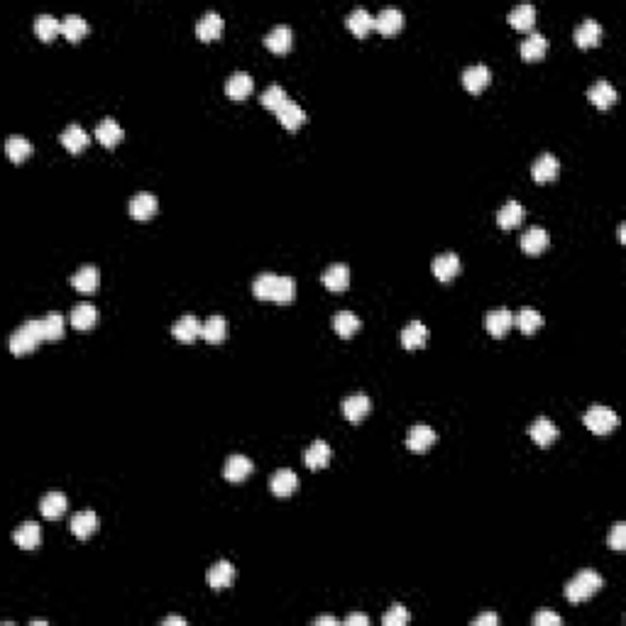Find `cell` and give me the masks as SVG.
<instances>
[{
	"mask_svg": "<svg viewBox=\"0 0 626 626\" xmlns=\"http://www.w3.org/2000/svg\"><path fill=\"white\" fill-rule=\"evenodd\" d=\"M602 587V577L595 570H580L570 582L565 585V597L570 602H585L595 597Z\"/></svg>",
	"mask_w": 626,
	"mask_h": 626,
	"instance_id": "1",
	"label": "cell"
},
{
	"mask_svg": "<svg viewBox=\"0 0 626 626\" xmlns=\"http://www.w3.org/2000/svg\"><path fill=\"white\" fill-rule=\"evenodd\" d=\"M585 426L587 430H592L595 435H610L614 428L619 426V416L614 413L610 406H590L587 413H585Z\"/></svg>",
	"mask_w": 626,
	"mask_h": 626,
	"instance_id": "2",
	"label": "cell"
},
{
	"mask_svg": "<svg viewBox=\"0 0 626 626\" xmlns=\"http://www.w3.org/2000/svg\"><path fill=\"white\" fill-rule=\"evenodd\" d=\"M39 343H42V340H39V335L25 323V325H20L13 335H10L8 345H10V353H13L15 358H25V355H30L32 350L39 345Z\"/></svg>",
	"mask_w": 626,
	"mask_h": 626,
	"instance_id": "3",
	"label": "cell"
},
{
	"mask_svg": "<svg viewBox=\"0 0 626 626\" xmlns=\"http://www.w3.org/2000/svg\"><path fill=\"white\" fill-rule=\"evenodd\" d=\"M438 440V435H435V430L430 426H423V423H418V426H411L409 430H406V450L416 453V455H421V453L430 450V445Z\"/></svg>",
	"mask_w": 626,
	"mask_h": 626,
	"instance_id": "4",
	"label": "cell"
},
{
	"mask_svg": "<svg viewBox=\"0 0 626 626\" xmlns=\"http://www.w3.org/2000/svg\"><path fill=\"white\" fill-rule=\"evenodd\" d=\"M490 81H492V71L485 64H475L463 71V86L468 94H475V96L482 94V91L490 86Z\"/></svg>",
	"mask_w": 626,
	"mask_h": 626,
	"instance_id": "5",
	"label": "cell"
},
{
	"mask_svg": "<svg viewBox=\"0 0 626 626\" xmlns=\"http://www.w3.org/2000/svg\"><path fill=\"white\" fill-rule=\"evenodd\" d=\"M157 208H159L157 196H152V193H147V191L135 193L130 201V216L140 223H145V221H149V218L157 216Z\"/></svg>",
	"mask_w": 626,
	"mask_h": 626,
	"instance_id": "6",
	"label": "cell"
},
{
	"mask_svg": "<svg viewBox=\"0 0 626 626\" xmlns=\"http://www.w3.org/2000/svg\"><path fill=\"white\" fill-rule=\"evenodd\" d=\"M558 171H560V162L553 157V154H541V157L533 162L531 166V176L536 183H550L558 179Z\"/></svg>",
	"mask_w": 626,
	"mask_h": 626,
	"instance_id": "7",
	"label": "cell"
},
{
	"mask_svg": "<svg viewBox=\"0 0 626 626\" xmlns=\"http://www.w3.org/2000/svg\"><path fill=\"white\" fill-rule=\"evenodd\" d=\"M201 330H203V323H201L198 315H181V318L171 325V335L179 343H193L196 338H201Z\"/></svg>",
	"mask_w": 626,
	"mask_h": 626,
	"instance_id": "8",
	"label": "cell"
},
{
	"mask_svg": "<svg viewBox=\"0 0 626 626\" xmlns=\"http://www.w3.org/2000/svg\"><path fill=\"white\" fill-rule=\"evenodd\" d=\"M269 490L274 497H291L298 490V475L294 470H277L269 480Z\"/></svg>",
	"mask_w": 626,
	"mask_h": 626,
	"instance_id": "9",
	"label": "cell"
},
{
	"mask_svg": "<svg viewBox=\"0 0 626 626\" xmlns=\"http://www.w3.org/2000/svg\"><path fill=\"white\" fill-rule=\"evenodd\" d=\"M274 116H277L281 128L289 130V132H296L303 123H306V113H303V108L294 101H286Z\"/></svg>",
	"mask_w": 626,
	"mask_h": 626,
	"instance_id": "10",
	"label": "cell"
},
{
	"mask_svg": "<svg viewBox=\"0 0 626 626\" xmlns=\"http://www.w3.org/2000/svg\"><path fill=\"white\" fill-rule=\"evenodd\" d=\"M320 281H323V286L328 291H345L350 286V269L348 264L338 262V264H330L328 269H325L323 274H320Z\"/></svg>",
	"mask_w": 626,
	"mask_h": 626,
	"instance_id": "11",
	"label": "cell"
},
{
	"mask_svg": "<svg viewBox=\"0 0 626 626\" xmlns=\"http://www.w3.org/2000/svg\"><path fill=\"white\" fill-rule=\"evenodd\" d=\"M433 274L438 281H453L460 274V257L455 252H443L433 260Z\"/></svg>",
	"mask_w": 626,
	"mask_h": 626,
	"instance_id": "12",
	"label": "cell"
},
{
	"mask_svg": "<svg viewBox=\"0 0 626 626\" xmlns=\"http://www.w3.org/2000/svg\"><path fill=\"white\" fill-rule=\"evenodd\" d=\"M514 325V313L507 311V308H497V311H490L485 318V328L492 338H504Z\"/></svg>",
	"mask_w": 626,
	"mask_h": 626,
	"instance_id": "13",
	"label": "cell"
},
{
	"mask_svg": "<svg viewBox=\"0 0 626 626\" xmlns=\"http://www.w3.org/2000/svg\"><path fill=\"white\" fill-rule=\"evenodd\" d=\"M13 541H15L17 548L34 550L39 543H42V528H39V524H34V521H27V524L17 526L13 531Z\"/></svg>",
	"mask_w": 626,
	"mask_h": 626,
	"instance_id": "14",
	"label": "cell"
},
{
	"mask_svg": "<svg viewBox=\"0 0 626 626\" xmlns=\"http://www.w3.org/2000/svg\"><path fill=\"white\" fill-rule=\"evenodd\" d=\"M206 577H208L211 590L221 592V590L231 587V582L235 580V567L228 560H218V562H213V565L208 567V575H206Z\"/></svg>",
	"mask_w": 626,
	"mask_h": 626,
	"instance_id": "15",
	"label": "cell"
},
{
	"mask_svg": "<svg viewBox=\"0 0 626 626\" xmlns=\"http://www.w3.org/2000/svg\"><path fill=\"white\" fill-rule=\"evenodd\" d=\"M252 470H255V465H252L250 458L231 455L226 460V468H223V478H226L228 482H243V480L250 478Z\"/></svg>",
	"mask_w": 626,
	"mask_h": 626,
	"instance_id": "16",
	"label": "cell"
},
{
	"mask_svg": "<svg viewBox=\"0 0 626 626\" xmlns=\"http://www.w3.org/2000/svg\"><path fill=\"white\" fill-rule=\"evenodd\" d=\"M401 27H404V15L396 8H384L382 13L375 17V30L379 34H384V37H392Z\"/></svg>",
	"mask_w": 626,
	"mask_h": 626,
	"instance_id": "17",
	"label": "cell"
},
{
	"mask_svg": "<svg viewBox=\"0 0 626 626\" xmlns=\"http://www.w3.org/2000/svg\"><path fill=\"white\" fill-rule=\"evenodd\" d=\"M223 27H226V22H223L221 15H218V13H206L198 20L196 34H198L201 42H216V39H221Z\"/></svg>",
	"mask_w": 626,
	"mask_h": 626,
	"instance_id": "18",
	"label": "cell"
},
{
	"mask_svg": "<svg viewBox=\"0 0 626 626\" xmlns=\"http://www.w3.org/2000/svg\"><path fill=\"white\" fill-rule=\"evenodd\" d=\"M548 243H550L548 233L538 226L528 228V231L521 235V250H524L528 257H538L545 248H548Z\"/></svg>",
	"mask_w": 626,
	"mask_h": 626,
	"instance_id": "19",
	"label": "cell"
},
{
	"mask_svg": "<svg viewBox=\"0 0 626 626\" xmlns=\"http://www.w3.org/2000/svg\"><path fill=\"white\" fill-rule=\"evenodd\" d=\"M264 44H267V49L274 51V54H286V51L294 47V34H291V30L286 25H277L272 32H267Z\"/></svg>",
	"mask_w": 626,
	"mask_h": 626,
	"instance_id": "20",
	"label": "cell"
},
{
	"mask_svg": "<svg viewBox=\"0 0 626 626\" xmlns=\"http://www.w3.org/2000/svg\"><path fill=\"white\" fill-rule=\"evenodd\" d=\"M370 411H372V401L367 399L365 394L348 396V399L343 401V416H345L350 423H360Z\"/></svg>",
	"mask_w": 626,
	"mask_h": 626,
	"instance_id": "21",
	"label": "cell"
},
{
	"mask_svg": "<svg viewBox=\"0 0 626 626\" xmlns=\"http://www.w3.org/2000/svg\"><path fill=\"white\" fill-rule=\"evenodd\" d=\"M521 223H524V206H521L519 201H509V203H504L502 208H499L497 226L502 228V231H514Z\"/></svg>",
	"mask_w": 626,
	"mask_h": 626,
	"instance_id": "22",
	"label": "cell"
},
{
	"mask_svg": "<svg viewBox=\"0 0 626 626\" xmlns=\"http://www.w3.org/2000/svg\"><path fill=\"white\" fill-rule=\"evenodd\" d=\"M528 435H531V440L536 445L545 448L558 438V426H555L553 421H548V418H536V421L531 423V428H528Z\"/></svg>",
	"mask_w": 626,
	"mask_h": 626,
	"instance_id": "23",
	"label": "cell"
},
{
	"mask_svg": "<svg viewBox=\"0 0 626 626\" xmlns=\"http://www.w3.org/2000/svg\"><path fill=\"white\" fill-rule=\"evenodd\" d=\"M99 281H101V274L94 264H86L76 274H71V286L81 291V294H94V291L99 289Z\"/></svg>",
	"mask_w": 626,
	"mask_h": 626,
	"instance_id": "24",
	"label": "cell"
},
{
	"mask_svg": "<svg viewBox=\"0 0 626 626\" xmlns=\"http://www.w3.org/2000/svg\"><path fill=\"white\" fill-rule=\"evenodd\" d=\"M123 128H120V125L116 123V120L113 118H106V120H101L99 123V128H96V137H99V142L106 149H113V147H118L120 142H123Z\"/></svg>",
	"mask_w": 626,
	"mask_h": 626,
	"instance_id": "25",
	"label": "cell"
},
{
	"mask_svg": "<svg viewBox=\"0 0 626 626\" xmlns=\"http://www.w3.org/2000/svg\"><path fill=\"white\" fill-rule=\"evenodd\" d=\"M66 507H69V499L66 495H61V492H47V495L42 497V502H39V511H42V516L49 521L64 516Z\"/></svg>",
	"mask_w": 626,
	"mask_h": 626,
	"instance_id": "26",
	"label": "cell"
},
{
	"mask_svg": "<svg viewBox=\"0 0 626 626\" xmlns=\"http://www.w3.org/2000/svg\"><path fill=\"white\" fill-rule=\"evenodd\" d=\"M587 99L592 101L595 108L607 111V108H612L614 103H617V89H614L610 81H597L592 89L587 91Z\"/></svg>",
	"mask_w": 626,
	"mask_h": 626,
	"instance_id": "27",
	"label": "cell"
},
{
	"mask_svg": "<svg viewBox=\"0 0 626 626\" xmlns=\"http://www.w3.org/2000/svg\"><path fill=\"white\" fill-rule=\"evenodd\" d=\"M252 89H255V84H252V79L245 71H235L226 81V94L233 101H245L252 94Z\"/></svg>",
	"mask_w": 626,
	"mask_h": 626,
	"instance_id": "28",
	"label": "cell"
},
{
	"mask_svg": "<svg viewBox=\"0 0 626 626\" xmlns=\"http://www.w3.org/2000/svg\"><path fill=\"white\" fill-rule=\"evenodd\" d=\"M545 51H548V39L538 32L528 34L524 42H521V59L524 61H541Z\"/></svg>",
	"mask_w": 626,
	"mask_h": 626,
	"instance_id": "29",
	"label": "cell"
},
{
	"mask_svg": "<svg viewBox=\"0 0 626 626\" xmlns=\"http://www.w3.org/2000/svg\"><path fill=\"white\" fill-rule=\"evenodd\" d=\"M69 320L76 330H91L99 323V311H96L94 303H79V306H74Z\"/></svg>",
	"mask_w": 626,
	"mask_h": 626,
	"instance_id": "30",
	"label": "cell"
},
{
	"mask_svg": "<svg viewBox=\"0 0 626 626\" xmlns=\"http://www.w3.org/2000/svg\"><path fill=\"white\" fill-rule=\"evenodd\" d=\"M330 458H333L330 445L325 443V440H313V443L308 445L306 455H303V463H306L311 470H323L325 465L330 463Z\"/></svg>",
	"mask_w": 626,
	"mask_h": 626,
	"instance_id": "31",
	"label": "cell"
},
{
	"mask_svg": "<svg viewBox=\"0 0 626 626\" xmlns=\"http://www.w3.org/2000/svg\"><path fill=\"white\" fill-rule=\"evenodd\" d=\"M96 528H99V516L94 514V511L91 509H86V511H79L76 516H74L71 519V533L76 538H91L96 533Z\"/></svg>",
	"mask_w": 626,
	"mask_h": 626,
	"instance_id": "32",
	"label": "cell"
},
{
	"mask_svg": "<svg viewBox=\"0 0 626 626\" xmlns=\"http://www.w3.org/2000/svg\"><path fill=\"white\" fill-rule=\"evenodd\" d=\"M602 39V27L595 20H585L575 30V44L580 49H592Z\"/></svg>",
	"mask_w": 626,
	"mask_h": 626,
	"instance_id": "33",
	"label": "cell"
},
{
	"mask_svg": "<svg viewBox=\"0 0 626 626\" xmlns=\"http://www.w3.org/2000/svg\"><path fill=\"white\" fill-rule=\"evenodd\" d=\"M61 145H64V149L66 152H71V154H79V152H84L86 147H89V142H91V137L86 135V130L84 128H79V125H69V128L61 132Z\"/></svg>",
	"mask_w": 626,
	"mask_h": 626,
	"instance_id": "34",
	"label": "cell"
},
{
	"mask_svg": "<svg viewBox=\"0 0 626 626\" xmlns=\"http://www.w3.org/2000/svg\"><path fill=\"white\" fill-rule=\"evenodd\" d=\"M426 340H428V330H426V325H423L421 320H411V323L401 330V345H404L406 350L423 348V345H426Z\"/></svg>",
	"mask_w": 626,
	"mask_h": 626,
	"instance_id": "35",
	"label": "cell"
},
{
	"mask_svg": "<svg viewBox=\"0 0 626 626\" xmlns=\"http://www.w3.org/2000/svg\"><path fill=\"white\" fill-rule=\"evenodd\" d=\"M228 335V323L223 315H211V318L203 320V330H201V338H203L206 343H211V345H218V343H223Z\"/></svg>",
	"mask_w": 626,
	"mask_h": 626,
	"instance_id": "36",
	"label": "cell"
},
{
	"mask_svg": "<svg viewBox=\"0 0 626 626\" xmlns=\"http://www.w3.org/2000/svg\"><path fill=\"white\" fill-rule=\"evenodd\" d=\"M345 25H348V30L353 34H358V37H367V34L375 30V17L367 13L365 8H358L348 15Z\"/></svg>",
	"mask_w": 626,
	"mask_h": 626,
	"instance_id": "37",
	"label": "cell"
},
{
	"mask_svg": "<svg viewBox=\"0 0 626 626\" xmlns=\"http://www.w3.org/2000/svg\"><path fill=\"white\" fill-rule=\"evenodd\" d=\"M61 34H64L71 44L81 42L86 34H89V22H86L81 15H66L64 20H61Z\"/></svg>",
	"mask_w": 626,
	"mask_h": 626,
	"instance_id": "38",
	"label": "cell"
},
{
	"mask_svg": "<svg viewBox=\"0 0 626 626\" xmlns=\"http://www.w3.org/2000/svg\"><path fill=\"white\" fill-rule=\"evenodd\" d=\"M536 22V8L533 5H516L514 10L509 13V25L519 32H528Z\"/></svg>",
	"mask_w": 626,
	"mask_h": 626,
	"instance_id": "39",
	"label": "cell"
},
{
	"mask_svg": "<svg viewBox=\"0 0 626 626\" xmlns=\"http://www.w3.org/2000/svg\"><path fill=\"white\" fill-rule=\"evenodd\" d=\"M5 154H8L10 162H15V164L27 162V157L32 154L30 140H25V137H20V135L8 137V142H5Z\"/></svg>",
	"mask_w": 626,
	"mask_h": 626,
	"instance_id": "40",
	"label": "cell"
},
{
	"mask_svg": "<svg viewBox=\"0 0 626 626\" xmlns=\"http://www.w3.org/2000/svg\"><path fill=\"white\" fill-rule=\"evenodd\" d=\"M514 325L526 335H533L538 328L543 325V315L536 311V308H521L519 313L514 315Z\"/></svg>",
	"mask_w": 626,
	"mask_h": 626,
	"instance_id": "41",
	"label": "cell"
},
{
	"mask_svg": "<svg viewBox=\"0 0 626 626\" xmlns=\"http://www.w3.org/2000/svg\"><path fill=\"white\" fill-rule=\"evenodd\" d=\"M360 318L355 315L353 311H340L335 313V318H333V330L338 333L340 338H353L355 333L360 330Z\"/></svg>",
	"mask_w": 626,
	"mask_h": 626,
	"instance_id": "42",
	"label": "cell"
},
{
	"mask_svg": "<svg viewBox=\"0 0 626 626\" xmlns=\"http://www.w3.org/2000/svg\"><path fill=\"white\" fill-rule=\"evenodd\" d=\"M59 32H61V22L54 20L51 15L34 17V34L39 37V42H51Z\"/></svg>",
	"mask_w": 626,
	"mask_h": 626,
	"instance_id": "43",
	"label": "cell"
},
{
	"mask_svg": "<svg viewBox=\"0 0 626 626\" xmlns=\"http://www.w3.org/2000/svg\"><path fill=\"white\" fill-rule=\"evenodd\" d=\"M42 320V335L44 340H61L64 338V315L61 313H47Z\"/></svg>",
	"mask_w": 626,
	"mask_h": 626,
	"instance_id": "44",
	"label": "cell"
},
{
	"mask_svg": "<svg viewBox=\"0 0 626 626\" xmlns=\"http://www.w3.org/2000/svg\"><path fill=\"white\" fill-rule=\"evenodd\" d=\"M277 279H279V274H269V272L260 274V277L255 279V284H252V294L260 298V301H272Z\"/></svg>",
	"mask_w": 626,
	"mask_h": 626,
	"instance_id": "45",
	"label": "cell"
},
{
	"mask_svg": "<svg viewBox=\"0 0 626 626\" xmlns=\"http://www.w3.org/2000/svg\"><path fill=\"white\" fill-rule=\"evenodd\" d=\"M286 101H289V99H286V91L281 89L279 84H272V86H269V89L260 96V103H262L264 108H267V111H272V113H277Z\"/></svg>",
	"mask_w": 626,
	"mask_h": 626,
	"instance_id": "46",
	"label": "cell"
},
{
	"mask_svg": "<svg viewBox=\"0 0 626 626\" xmlns=\"http://www.w3.org/2000/svg\"><path fill=\"white\" fill-rule=\"evenodd\" d=\"M296 296V281L291 277H284V274H279L277 279V286H274V296L272 301L274 303H291Z\"/></svg>",
	"mask_w": 626,
	"mask_h": 626,
	"instance_id": "47",
	"label": "cell"
},
{
	"mask_svg": "<svg viewBox=\"0 0 626 626\" xmlns=\"http://www.w3.org/2000/svg\"><path fill=\"white\" fill-rule=\"evenodd\" d=\"M406 622H409V612H406V607H401V605H392L387 610V614L382 617L384 626H404Z\"/></svg>",
	"mask_w": 626,
	"mask_h": 626,
	"instance_id": "48",
	"label": "cell"
},
{
	"mask_svg": "<svg viewBox=\"0 0 626 626\" xmlns=\"http://www.w3.org/2000/svg\"><path fill=\"white\" fill-rule=\"evenodd\" d=\"M610 545L614 550H619V553L626 550V524H622V521L614 524L612 533H610Z\"/></svg>",
	"mask_w": 626,
	"mask_h": 626,
	"instance_id": "49",
	"label": "cell"
},
{
	"mask_svg": "<svg viewBox=\"0 0 626 626\" xmlns=\"http://www.w3.org/2000/svg\"><path fill=\"white\" fill-rule=\"evenodd\" d=\"M562 619L555 612H538L533 617V626H560Z\"/></svg>",
	"mask_w": 626,
	"mask_h": 626,
	"instance_id": "50",
	"label": "cell"
},
{
	"mask_svg": "<svg viewBox=\"0 0 626 626\" xmlns=\"http://www.w3.org/2000/svg\"><path fill=\"white\" fill-rule=\"evenodd\" d=\"M497 624H499V617H497L495 612H485V614H480V617L473 622V626H497Z\"/></svg>",
	"mask_w": 626,
	"mask_h": 626,
	"instance_id": "51",
	"label": "cell"
},
{
	"mask_svg": "<svg viewBox=\"0 0 626 626\" xmlns=\"http://www.w3.org/2000/svg\"><path fill=\"white\" fill-rule=\"evenodd\" d=\"M343 624L345 626H367L370 624V617H367V614H348Z\"/></svg>",
	"mask_w": 626,
	"mask_h": 626,
	"instance_id": "52",
	"label": "cell"
},
{
	"mask_svg": "<svg viewBox=\"0 0 626 626\" xmlns=\"http://www.w3.org/2000/svg\"><path fill=\"white\" fill-rule=\"evenodd\" d=\"M313 624L315 626H338V619L335 617H318V619H313Z\"/></svg>",
	"mask_w": 626,
	"mask_h": 626,
	"instance_id": "53",
	"label": "cell"
},
{
	"mask_svg": "<svg viewBox=\"0 0 626 626\" xmlns=\"http://www.w3.org/2000/svg\"><path fill=\"white\" fill-rule=\"evenodd\" d=\"M162 624L164 626H186V619H183V617H166Z\"/></svg>",
	"mask_w": 626,
	"mask_h": 626,
	"instance_id": "54",
	"label": "cell"
}]
</instances>
